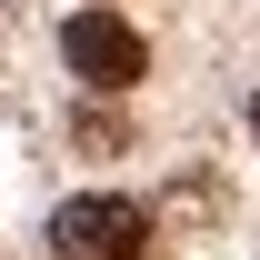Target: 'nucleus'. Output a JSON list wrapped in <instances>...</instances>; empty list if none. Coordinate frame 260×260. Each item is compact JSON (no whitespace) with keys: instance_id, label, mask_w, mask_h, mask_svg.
<instances>
[{"instance_id":"f257e3e1","label":"nucleus","mask_w":260,"mask_h":260,"mask_svg":"<svg viewBox=\"0 0 260 260\" xmlns=\"http://www.w3.org/2000/svg\"><path fill=\"white\" fill-rule=\"evenodd\" d=\"M140 240H150V210L120 190H90V200L50 210V260H140Z\"/></svg>"},{"instance_id":"f03ea898","label":"nucleus","mask_w":260,"mask_h":260,"mask_svg":"<svg viewBox=\"0 0 260 260\" xmlns=\"http://www.w3.org/2000/svg\"><path fill=\"white\" fill-rule=\"evenodd\" d=\"M60 60L90 80V90H130L140 70H150V50H140V30H130L120 10H70V30H60Z\"/></svg>"},{"instance_id":"7ed1b4c3","label":"nucleus","mask_w":260,"mask_h":260,"mask_svg":"<svg viewBox=\"0 0 260 260\" xmlns=\"http://www.w3.org/2000/svg\"><path fill=\"white\" fill-rule=\"evenodd\" d=\"M250 140H260V90H250Z\"/></svg>"}]
</instances>
